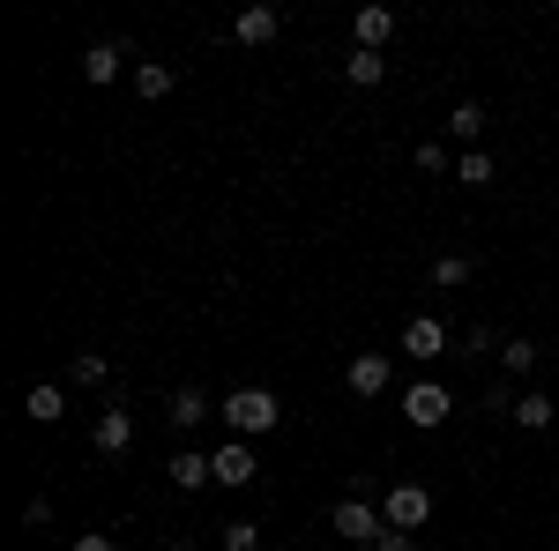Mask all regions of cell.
I'll return each instance as SVG.
<instances>
[{
	"instance_id": "30bf717a",
	"label": "cell",
	"mask_w": 559,
	"mask_h": 551,
	"mask_svg": "<svg viewBox=\"0 0 559 551\" xmlns=\"http://www.w3.org/2000/svg\"><path fill=\"white\" fill-rule=\"evenodd\" d=\"M165 477H173V492H202V484H216L210 455H194V447H179L173 463H165Z\"/></svg>"
},
{
	"instance_id": "3957f363",
	"label": "cell",
	"mask_w": 559,
	"mask_h": 551,
	"mask_svg": "<svg viewBox=\"0 0 559 551\" xmlns=\"http://www.w3.org/2000/svg\"><path fill=\"white\" fill-rule=\"evenodd\" d=\"M336 537H344V544H381L388 537V514L373 507V500H336Z\"/></svg>"
},
{
	"instance_id": "8fae6325",
	"label": "cell",
	"mask_w": 559,
	"mask_h": 551,
	"mask_svg": "<svg viewBox=\"0 0 559 551\" xmlns=\"http://www.w3.org/2000/svg\"><path fill=\"white\" fill-rule=\"evenodd\" d=\"M448 350V328L432 321V313H418L411 328H403V358H440Z\"/></svg>"
},
{
	"instance_id": "9c48e42d",
	"label": "cell",
	"mask_w": 559,
	"mask_h": 551,
	"mask_svg": "<svg viewBox=\"0 0 559 551\" xmlns=\"http://www.w3.org/2000/svg\"><path fill=\"white\" fill-rule=\"evenodd\" d=\"M350 38H358V52H381L395 38V8H358L350 15Z\"/></svg>"
},
{
	"instance_id": "4316f807",
	"label": "cell",
	"mask_w": 559,
	"mask_h": 551,
	"mask_svg": "<svg viewBox=\"0 0 559 551\" xmlns=\"http://www.w3.org/2000/svg\"><path fill=\"white\" fill-rule=\"evenodd\" d=\"M373 551H418V537H403V529H388V537H381Z\"/></svg>"
},
{
	"instance_id": "cb8c5ba5",
	"label": "cell",
	"mask_w": 559,
	"mask_h": 551,
	"mask_svg": "<svg viewBox=\"0 0 559 551\" xmlns=\"http://www.w3.org/2000/svg\"><path fill=\"white\" fill-rule=\"evenodd\" d=\"M224 551H261V522H224Z\"/></svg>"
},
{
	"instance_id": "9a60e30c",
	"label": "cell",
	"mask_w": 559,
	"mask_h": 551,
	"mask_svg": "<svg viewBox=\"0 0 559 551\" xmlns=\"http://www.w3.org/2000/svg\"><path fill=\"white\" fill-rule=\"evenodd\" d=\"M112 381V358H105V350H75V358H68V387H105Z\"/></svg>"
},
{
	"instance_id": "ffe728a7",
	"label": "cell",
	"mask_w": 559,
	"mask_h": 551,
	"mask_svg": "<svg viewBox=\"0 0 559 551\" xmlns=\"http://www.w3.org/2000/svg\"><path fill=\"white\" fill-rule=\"evenodd\" d=\"M455 179H463V187H492V179H500V165H492V157H485V149H463V157H455Z\"/></svg>"
},
{
	"instance_id": "8992f818",
	"label": "cell",
	"mask_w": 559,
	"mask_h": 551,
	"mask_svg": "<svg viewBox=\"0 0 559 551\" xmlns=\"http://www.w3.org/2000/svg\"><path fill=\"white\" fill-rule=\"evenodd\" d=\"M90 440H97V455H105V463H120V455L134 447V418L120 410V403H105V410H97V424H90Z\"/></svg>"
},
{
	"instance_id": "d6986e66",
	"label": "cell",
	"mask_w": 559,
	"mask_h": 551,
	"mask_svg": "<svg viewBox=\"0 0 559 551\" xmlns=\"http://www.w3.org/2000/svg\"><path fill=\"white\" fill-rule=\"evenodd\" d=\"M552 418H559L552 395H537V387H530V395H515V424H522V432H545Z\"/></svg>"
},
{
	"instance_id": "52a82bcc",
	"label": "cell",
	"mask_w": 559,
	"mask_h": 551,
	"mask_svg": "<svg viewBox=\"0 0 559 551\" xmlns=\"http://www.w3.org/2000/svg\"><path fill=\"white\" fill-rule=\"evenodd\" d=\"M120 68H128V45H120V38H97V45L83 52V83H97V89L120 83Z\"/></svg>"
},
{
	"instance_id": "5b68a950",
	"label": "cell",
	"mask_w": 559,
	"mask_h": 551,
	"mask_svg": "<svg viewBox=\"0 0 559 551\" xmlns=\"http://www.w3.org/2000/svg\"><path fill=\"white\" fill-rule=\"evenodd\" d=\"M448 410H455V395L440 381H418V387H403V418L418 424V432H432V424H448Z\"/></svg>"
},
{
	"instance_id": "ac0fdd59",
	"label": "cell",
	"mask_w": 559,
	"mask_h": 551,
	"mask_svg": "<svg viewBox=\"0 0 559 551\" xmlns=\"http://www.w3.org/2000/svg\"><path fill=\"white\" fill-rule=\"evenodd\" d=\"M471 276H477L471 254H440V261H432V291H463Z\"/></svg>"
},
{
	"instance_id": "5bb4252c",
	"label": "cell",
	"mask_w": 559,
	"mask_h": 551,
	"mask_svg": "<svg viewBox=\"0 0 559 551\" xmlns=\"http://www.w3.org/2000/svg\"><path fill=\"white\" fill-rule=\"evenodd\" d=\"M173 89H179V75L165 68V60H142V68H134V97H150V105H165Z\"/></svg>"
},
{
	"instance_id": "484cf974",
	"label": "cell",
	"mask_w": 559,
	"mask_h": 551,
	"mask_svg": "<svg viewBox=\"0 0 559 551\" xmlns=\"http://www.w3.org/2000/svg\"><path fill=\"white\" fill-rule=\"evenodd\" d=\"M68 551H120V537H105V529H90V537H75Z\"/></svg>"
},
{
	"instance_id": "603a6c76",
	"label": "cell",
	"mask_w": 559,
	"mask_h": 551,
	"mask_svg": "<svg viewBox=\"0 0 559 551\" xmlns=\"http://www.w3.org/2000/svg\"><path fill=\"white\" fill-rule=\"evenodd\" d=\"M418 171H432V179L448 171V179H455V157H448V142H418Z\"/></svg>"
},
{
	"instance_id": "7a4b0ae2",
	"label": "cell",
	"mask_w": 559,
	"mask_h": 551,
	"mask_svg": "<svg viewBox=\"0 0 559 551\" xmlns=\"http://www.w3.org/2000/svg\"><path fill=\"white\" fill-rule=\"evenodd\" d=\"M381 514H388V529H403V537H418V529L432 522V492H426V484H411V477H403V484H388V492H381Z\"/></svg>"
},
{
	"instance_id": "44dd1931",
	"label": "cell",
	"mask_w": 559,
	"mask_h": 551,
	"mask_svg": "<svg viewBox=\"0 0 559 551\" xmlns=\"http://www.w3.org/2000/svg\"><path fill=\"white\" fill-rule=\"evenodd\" d=\"M202 418H210V395H202V387H173V424H179V432L202 424Z\"/></svg>"
},
{
	"instance_id": "ba28073f",
	"label": "cell",
	"mask_w": 559,
	"mask_h": 551,
	"mask_svg": "<svg viewBox=\"0 0 559 551\" xmlns=\"http://www.w3.org/2000/svg\"><path fill=\"white\" fill-rule=\"evenodd\" d=\"M210 469H216V484H254V447L247 440H224L210 455Z\"/></svg>"
},
{
	"instance_id": "4fadbf2b",
	"label": "cell",
	"mask_w": 559,
	"mask_h": 551,
	"mask_svg": "<svg viewBox=\"0 0 559 551\" xmlns=\"http://www.w3.org/2000/svg\"><path fill=\"white\" fill-rule=\"evenodd\" d=\"M23 410H31L38 424H60V418H68V387H60V381H38L31 395H23Z\"/></svg>"
},
{
	"instance_id": "2e32d148",
	"label": "cell",
	"mask_w": 559,
	"mask_h": 551,
	"mask_svg": "<svg viewBox=\"0 0 559 551\" xmlns=\"http://www.w3.org/2000/svg\"><path fill=\"white\" fill-rule=\"evenodd\" d=\"M485 128H492V120H485V105H477V97H463V105L448 112V134H455L463 149H477V134H485Z\"/></svg>"
},
{
	"instance_id": "7402d4cb",
	"label": "cell",
	"mask_w": 559,
	"mask_h": 551,
	"mask_svg": "<svg viewBox=\"0 0 559 551\" xmlns=\"http://www.w3.org/2000/svg\"><path fill=\"white\" fill-rule=\"evenodd\" d=\"M500 366H508V373L522 381V373L537 366V343H530V336H508V343H500Z\"/></svg>"
},
{
	"instance_id": "6da1fadb",
	"label": "cell",
	"mask_w": 559,
	"mask_h": 551,
	"mask_svg": "<svg viewBox=\"0 0 559 551\" xmlns=\"http://www.w3.org/2000/svg\"><path fill=\"white\" fill-rule=\"evenodd\" d=\"M224 424H231V440H261V432L284 424V403H276L269 387H231V395H224Z\"/></svg>"
},
{
	"instance_id": "277c9868",
	"label": "cell",
	"mask_w": 559,
	"mask_h": 551,
	"mask_svg": "<svg viewBox=\"0 0 559 551\" xmlns=\"http://www.w3.org/2000/svg\"><path fill=\"white\" fill-rule=\"evenodd\" d=\"M388 381H395V358L388 350H358L344 366V387L358 395V403H373V395H388Z\"/></svg>"
},
{
	"instance_id": "e0dca14e",
	"label": "cell",
	"mask_w": 559,
	"mask_h": 551,
	"mask_svg": "<svg viewBox=\"0 0 559 551\" xmlns=\"http://www.w3.org/2000/svg\"><path fill=\"white\" fill-rule=\"evenodd\" d=\"M388 75V52H358V45H350V60H344V83L350 89H373Z\"/></svg>"
},
{
	"instance_id": "7c38bea8",
	"label": "cell",
	"mask_w": 559,
	"mask_h": 551,
	"mask_svg": "<svg viewBox=\"0 0 559 551\" xmlns=\"http://www.w3.org/2000/svg\"><path fill=\"white\" fill-rule=\"evenodd\" d=\"M276 31H284L276 8H239V23H231V38H239V45H269Z\"/></svg>"
},
{
	"instance_id": "d4e9b609",
	"label": "cell",
	"mask_w": 559,
	"mask_h": 551,
	"mask_svg": "<svg viewBox=\"0 0 559 551\" xmlns=\"http://www.w3.org/2000/svg\"><path fill=\"white\" fill-rule=\"evenodd\" d=\"M463 350H471V358H485V350H500V336H492V328L477 321V328H463Z\"/></svg>"
}]
</instances>
